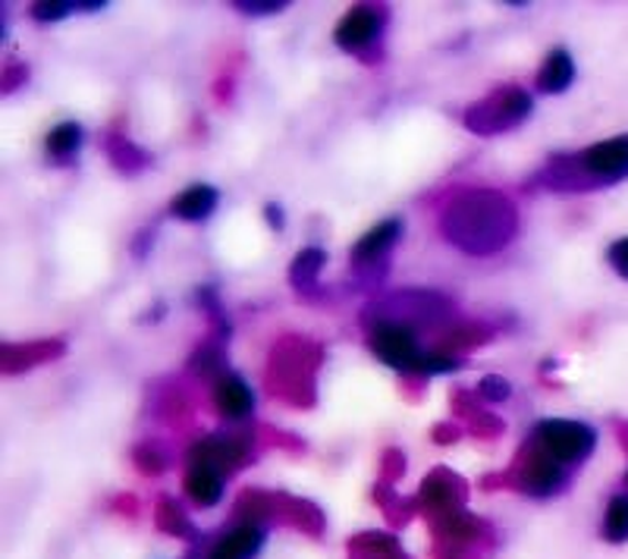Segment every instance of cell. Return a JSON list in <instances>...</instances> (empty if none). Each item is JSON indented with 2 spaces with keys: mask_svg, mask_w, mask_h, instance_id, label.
<instances>
[{
  "mask_svg": "<svg viewBox=\"0 0 628 559\" xmlns=\"http://www.w3.org/2000/svg\"><path fill=\"white\" fill-rule=\"evenodd\" d=\"M267 223H271L274 230H283V211L277 205H267Z\"/></svg>",
  "mask_w": 628,
  "mask_h": 559,
  "instance_id": "obj_23",
  "label": "cell"
},
{
  "mask_svg": "<svg viewBox=\"0 0 628 559\" xmlns=\"http://www.w3.org/2000/svg\"><path fill=\"white\" fill-rule=\"evenodd\" d=\"M528 113H531V98L519 88H506V91H497L487 101H481L469 110L465 123H469V130L491 135V132L519 127Z\"/></svg>",
  "mask_w": 628,
  "mask_h": 559,
  "instance_id": "obj_3",
  "label": "cell"
},
{
  "mask_svg": "<svg viewBox=\"0 0 628 559\" xmlns=\"http://www.w3.org/2000/svg\"><path fill=\"white\" fill-rule=\"evenodd\" d=\"M609 264L616 267V274H619V277L628 280V237L609 245Z\"/></svg>",
  "mask_w": 628,
  "mask_h": 559,
  "instance_id": "obj_22",
  "label": "cell"
},
{
  "mask_svg": "<svg viewBox=\"0 0 628 559\" xmlns=\"http://www.w3.org/2000/svg\"><path fill=\"white\" fill-rule=\"evenodd\" d=\"M283 0H239L236 10H242V13H249V17H264V13H280Z\"/></svg>",
  "mask_w": 628,
  "mask_h": 559,
  "instance_id": "obj_21",
  "label": "cell"
},
{
  "mask_svg": "<svg viewBox=\"0 0 628 559\" xmlns=\"http://www.w3.org/2000/svg\"><path fill=\"white\" fill-rule=\"evenodd\" d=\"M459 362L453 355H421V362L415 365L418 374H440V371H455Z\"/></svg>",
  "mask_w": 628,
  "mask_h": 559,
  "instance_id": "obj_20",
  "label": "cell"
},
{
  "mask_svg": "<svg viewBox=\"0 0 628 559\" xmlns=\"http://www.w3.org/2000/svg\"><path fill=\"white\" fill-rule=\"evenodd\" d=\"M604 531H607V540H613V544L628 540V496H613L609 500Z\"/></svg>",
  "mask_w": 628,
  "mask_h": 559,
  "instance_id": "obj_16",
  "label": "cell"
},
{
  "mask_svg": "<svg viewBox=\"0 0 628 559\" xmlns=\"http://www.w3.org/2000/svg\"><path fill=\"white\" fill-rule=\"evenodd\" d=\"M399 237H403V223H399V220H384V223H377L374 230H368L365 237L355 242V249H352V259L355 261H377Z\"/></svg>",
  "mask_w": 628,
  "mask_h": 559,
  "instance_id": "obj_9",
  "label": "cell"
},
{
  "mask_svg": "<svg viewBox=\"0 0 628 559\" xmlns=\"http://www.w3.org/2000/svg\"><path fill=\"white\" fill-rule=\"evenodd\" d=\"M261 540H264V535H261L258 528L245 525V528H239V531L220 540L208 559H249L252 553H258Z\"/></svg>",
  "mask_w": 628,
  "mask_h": 559,
  "instance_id": "obj_13",
  "label": "cell"
},
{
  "mask_svg": "<svg viewBox=\"0 0 628 559\" xmlns=\"http://www.w3.org/2000/svg\"><path fill=\"white\" fill-rule=\"evenodd\" d=\"M186 494L192 496L198 506H214L217 500L223 496L220 472L208 469V465H192L189 474H186Z\"/></svg>",
  "mask_w": 628,
  "mask_h": 559,
  "instance_id": "obj_12",
  "label": "cell"
},
{
  "mask_svg": "<svg viewBox=\"0 0 628 559\" xmlns=\"http://www.w3.org/2000/svg\"><path fill=\"white\" fill-rule=\"evenodd\" d=\"M381 25H384V17L377 13V10H371V7H355V10H349L346 17L340 20L337 25V44L343 47V51H365L377 35H381Z\"/></svg>",
  "mask_w": 628,
  "mask_h": 559,
  "instance_id": "obj_6",
  "label": "cell"
},
{
  "mask_svg": "<svg viewBox=\"0 0 628 559\" xmlns=\"http://www.w3.org/2000/svg\"><path fill=\"white\" fill-rule=\"evenodd\" d=\"M481 396L484 399H491V403H503V399H509V393H513V387H509V381H503V377H494V374H487L484 381H481Z\"/></svg>",
  "mask_w": 628,
  "mask_h": 559,
  "instance_id": "obj_19",
  "label": "cell"
},
{
  "mask_svg": "<svg viewBox=\"0 0 628 559\" xmlns=\"http://www.w3.org/2000/svg\"><path fill=\"white\" fill-rule=\"evenodd\" d=\"M535 443L557 462H582L591 456L597 434L582 421H563V418H547L535 430Z\"/></svg>",
  "mask_w": 628,
  "mask_h": 559,
  "instance_id": "obj_2",
  "label": "cell"
},
{
  "mask_svg": "<svg viewBox=\"0 0 628 559\" xmlns=\"http://www.w3.org/2000/svg\"><path fill=\"white\" fill-rule=\"evenodd\" d=\"M214 406L217 412L223 415V418H245L252 406H255V396H252V390L249 384L236 377V374H223V377H217L214 384Z\"/></svg>",
  "mask_w": 628,
  "mask_h": 559,
  "instance_id": "obj_7",
  "label": "cell"
},
{
  "mask_svg": "<svg viewBox=\"0 0 628 559\" xmlns=\"http://www.w3.org/2000/svg\"><path fill=\"white\" fill-rule=\"evenodd\" d=\"M371 349L387 362L390 368L399 371H415V365L421 362V349L415 340L412 327L403 321H381L371 330Z\"/></svg>",
  "mask_w": 628,
  "mask_h": 559,
  "instance_id": "obj_5",
  "label": "cell"
},
{
  "mask_svg": "<svg viewBox=\"0 0 628 559\" xmlns=\"http://www.w3.org/2000/svg\"><path fill=\"white\" fill-rule=\"evenodd\" d=\"M443 230L450 242L472 255L497 252L499 245L513 239L516 211L509 198L497 193H469L450 205V211L443 215Z\"/></svg>",
  "mask_w": 628,
  "mask_h": 559,
  "instance_id": "obj_1",
  "label": "cell"
},
{
  "mask_svg": "<svg viewBox=\"0 0 628 559\" xmlns=\"http://www.w3.org/2000/svg\"><path fill=\"white\" fill-rule=\"evenodd\" d=\"M82 145V127L79 123H60V127H54V130L47 132V151L54 154V157H69V154H76Z\"/></svg>",
  "mask_w": 628,
  "mask_h": 559,
  "instance_id": "obj_15",
  "label": "cell"
},
{
  "mask_svg": "<svg viewBox=\"0 0 628 559\" xmlns=\"http://www.w3.org/2000/svg\"><path fill=\"white\" fill-rule=\"evenodd\" d=\"M575 167L587 183H619L628 176V135L597 142L575 157Z\"/></svg>",
  "mask_w": 628,
  "mask_h": 559,
  "instance_id": "obj_4",
  "label": "cell"
},
{
  "mask_svg": "<svg viewBox=\"0 0 628 559\" xmlns=\"http://www.w3.org/2000/svg\"><path fill=\"white\" fill-rule=\"evenodd\" d=\"M73 10H79V0H60V3H35L32 7V20L54 22L69 17Z\"/></svg>",
  "mask_w": 628,
  "mask_h": 559,
  "instance_id": "obj_17",
  "label": "cell"
},
{
  "mask_svg": "<svg viewBox=\"0 0 628 559\" xmlns=\"http://www.w3.org/2000/svg\"><path fill=\"white\" fill-rule=\"evenodd\" d=\"M560 481H563V462H557L553 456H547V452L538 447L535 456H531V462H528V469H525L521 491L543 496V494H550V491H557V487H560Z\"/></svg>",
  "mask_w": 628,
  "mask_h": 559,
  "instance_id": "obj_8",
  "label": "cell"
},
{
  "mask_svg": "<svg viewBox=\"0 0 628 559\" xmlns=\"http://www.w3.org/2000/svg\"><path fill=\"white\" fill-rule=\"evenodd\" d=\"M626 481H628V478H626Z\"/></svg>",
  "mask_w": 628,
  "mask_h": 559,
  "instance_id": "obj_24",
  "label": "cell"
},
{
  "mask_svg": "<svg viewBox=\"0 0 628 559\" xmlns=\"http://www.w3.org/2000/svg\"><path fill=\"white\" fill-rule=\"evenodd\" d=\"M572 79H575V64H572L569 51H553V54L543 61L541 73H538L541 91H553V95L565 91V88L572 86Z\"/></svg>",
  "mask_w": 628,
  "mask_h": 559,
  "instance_id": "obj_11",
  "label": "cell"
},
{
  "mask_svg": "<svg viewBox=\"0 0 628 559\" xmlns=\"http://www.w3.org/2000/svg\"><path fill=\"white\" fill-rule=\"evenodd\" d=\"M220 349L214 346H205L201 352H196V359H192V368L201 371V374H217V377H223V365H220Z\"/></svg>",
  "mask_w": 628,
  "mask_h": 559,
  "instance_id": "obj_18",
  "label": "cell"
},
{
  "mask_svg": "<svg viewBox=\"0 0 628 559\" xmlns=\"http://www.w3.org/2000/svg\"><path fill=\"white\" fill-rule=\"evenodd\" d=\"M217 208V189L211 186H189L183 195H176L170 211H174L179 220H205L211 217V211Z\"/></svg>",
  "mask_w": 628,
  "mask_h": 559,
  "instance_id": "obj_10",
  "label": "cell"
},
{
  "mask_svg": "<svg viewBox=\"0 0 628 559\" xmlns=\"http://www.w3.org/2000/svg\"><path fill=\"white\" fill-rule=\"evenodd\" d=\"M327 255L321 249H305L296 255V264H293V271H289V277L293 283L299 286V289H308V286H315V280L321 274V267H324Z\"/></svg>",
  "mask_w": 628,
  "mask_h": 559,
  "instance_id": "obj_14",
  "label": "cell"
}]
</instances>
